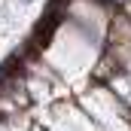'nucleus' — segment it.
Returning a JSON list of instances; mask_svg holds the SVG:
<instances>
[{
    "label": "nucleus",
    "mask_w": 131,
    "mask_h": 131,
    "mask_svg": "<svg viewBox=\"0 0 131 131\" xmlns=\"http://www.w3.org/2000/svg\"><path fill=\"white\" fill-rule=\"evenodd\" d=\"M61 9H52L46 18H40L37 21V28H34V40L40 43V46H46V43H52V37H55V28L61 25Z\"/></svg>",
    "instance_id": "1"
},
{
    "label": "nucleus",
    "mask_w": 131,
    "mask_h": 131,
    "mask_svg": "<svg viewBox=\"0 0 131 131\" xmlns=\"http://www.w3.org/2000/svg\"><path fill=\"white\" fill-rule=\"evenodd\" d=\"M25 3H31V0H25Z\"/></svg>",
    "instance_id": "3"
},
{
    "label": "nucleus",
    "mask_w": 131,
    "mask_h": 131,
    "mask_svg": "<svg viewBox=\"0 0 131 131\" xmlns=\"http://www.w3.org/2000/svg\"><path fill=\"white\" fill-rule=\"evenodd\" d=\"M21 64H25V55L21 52H12L6 61H3V67H0V76L6 79V76H18L21 73Z\"/></svg>",
    "instance_id": "2"
}]
</instances>
